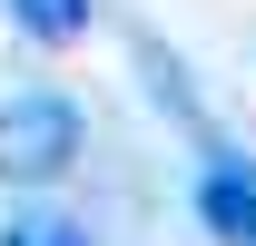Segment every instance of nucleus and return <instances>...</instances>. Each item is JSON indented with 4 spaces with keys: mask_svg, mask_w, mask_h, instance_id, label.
Returning <instances> with one entry per match:
<instances>
[{
    "mask_svg": "<svg viewBox=\"0 0 256 246\" xmlns=\"http://www.w3.org/2000/svg\"><path fill=\"white\" fill-rule=\"evenodd\" d=\"M69 158H79V108L60 89H30L0 108V178L50 187V178H69Z\"/></svg>",
    "mask_w": 256,
    "mask_h": 246,
    "instance_id": "1",
    "label": "nucleus"
},
{
    "mask_svg": "<svg viewBox=\"0 0 256 246\" xmlns=\"http://www.w3.org/2000/svg\"><path fill=\"white\" fill-rule=\"evenodd\" d=\"M197 216L217 246H256V168L246 158H207L197 168Z\"/></svg>",
    "mask_w": 256,
    "mask_h": 246,
    "instance_id": "2",
    "label": "nucleus"
},
{
    "mask_svg": "<svg viewBox=\"0 0 256 246\" xmlns=\"http://www.w3.org/2000/svg\"><path fill=\"white\" fill-rule=\"evenodd\" d=\"M10 20H20L40 50H69V40L89 30V0H10Z\"/></svg>",
    "mask_w": 256,
    "mask_h": 246,
    "instance_id": "3",
    "label": "nucleus"
},
{
    "mask_svg": "<svg viewBox=\"0 0 256 246\" xmlns=\"http://www.w3.org/2000/svg\"><path fill=\"white\" fill-rule=\"evenodd\" d=\"M0 246H89V226H69V216H10V226H0Z\"/></svg>",
    "mask_w": 256,
    "mask_h": 246,
    "instance_id": "4",
    "label": "nucleus"
}]
</instances>
